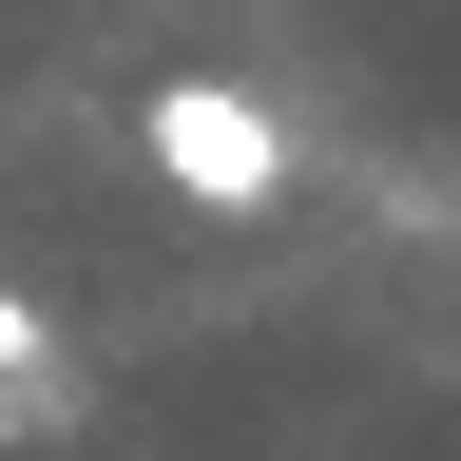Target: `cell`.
Segmentation results:
<instances>
[{
  "label": "cell",
  "instance_id": "1",
  "mask_svg": "<svg viewBox=\"0 0 461 461\" xmlns=\"http://www.w3.org/2000/svg\"><path fill=\"white\" fill-rule=\"evenodd\" d=\"M135 154H154V193H193V212H288V115L250 77H154L135 96Z\"/></svg>",
  "mask_w": 461,
  "mask_h": 461
}]
</instances>
